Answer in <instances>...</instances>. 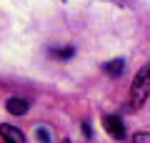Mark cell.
I'll return each instance as SVG.
<instances>
[{"mask_svg":"<svg viewBox=\"0 0 150 143\" xmlns=\"http://www.w3.org/2000/svg\"><path fill=\"white\" fill-rule=\"evenodd\" d=\"M148 93H150V65H143L135 73L133 85H130V106L140 108L145 103V98H148Z\"/></svg>","mask_w":150,"mask_h":143,"instance_id":"6da1fadb","label":"cell"},{"mask_svg":"<svg viewBox=\"0 0 150 143\" xmlns=\"http://www.w3.org/2000/svg\"><path fill=\"white\" fill-rule=\"evenodd\" d=\"M105 131L110 133L115 141H123L125 138V128H123V121H120V116H105Z\"/></svg>","mask_w":150,"mask_h":143,"instance_id":"7a4b0ae2","label":"cell"},{"mask_svg":"<svg viewBox=\"0 0 150 143\" xmlns=\"http://www.w3.org/2000/svg\"><path fill=\"white\" fill-rule=\"evenodd\" d=\"M0 136H3V141H5V143H25V136L20 133V128L8 126V123L0 126Z\"/></svg>","mask_w":150,"mask_h":143,"instance_id":"3957f363","label":"cell"},{"mask_svg":"<svg viewBox=\"0 0 150 143\" xmlns=\"http://www.w3.org/2000/svg\"><path fill=\"white\" fill-rule=\"evenodd\" d=\"M5 108L13 116H23V113H28V101H23V98H10V101L5 103Z\"/></svg>","mask_w":150,"mask_h":143,"instance_id":"277c9868","label":"cell"},{"mask_svg":"<svg viewBox=\"0 0 150 143\" xmlns=\"http://www.w3.org/2000/svg\"><path fill=\"white\" fill-rule=\"evenodd\" d=\"M103 70H105L110 78H118V75H123V70H125V63L123 60H110V63H105L103 65Z\"/></svg>","mask_w":150,"mask_h":143,"instance_id":"5b68a950","label":"cell"},{"mask_svg":"<svg viewBox=\"0 0 150 143\" xmlns=\"http://www.w3.org/2000/svg\"><path fill=\"white\" fill-rule=\"evenodd\" d=\"M35 138H38L40 143H50V133H48V128H45V126H40V128L35 131Z\"/></svg>","mask_w":150,"mask_h":143,"instance_id":"8992f818","label":"cell"},{"mask_svg":"<svg viewBox=\"0 0 150 143\" xmlns=\"http://www.w3.org/2000/svg\"><path fill=\"white\" fill-rule=\"evenodd\" d=\"M133 143H150V133H145V131H138L133 136Z\"/></svg>","mask_w":150,"mask_h":143,"instance_id":"52a82bcc","label":"cell"},{"mask_svg":"<svg viewBox=\"0 0 150 143\" xmlns=\"http://www.w3.org/2000/svg\"><path fill=\"white\" fill-rule=\"evenodd\" d=\"M53 53L58 55V58H73L75 50H73V48H63V50H53Z\"/></svg>","mask_w":150,"mask_h":143,"instance_id":"ba28073f","label":"cell"}]
</instances>
